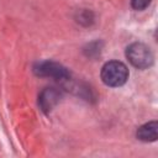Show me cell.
Returning <instances> with one entry per match:
<instances>
[{"label":"cell","mask_w":158,"mask_h":158,"mask_svg":"<svg viewBox=\"0 0 158 158\" xmlns=\"http://www.w3.org/2000/svg\"><path fill=\"white\" fill-rule=\"evenodd\" d=\"M128 79L127 67L118 60H110L101 68V80L107 86L117 88L123 85Z\"/></svg>","instance_id":"6da1fadb"},{"label":"cell","mask_w":158,"mask_h":158,"mask_svg":"<svg viewBox=\"0 0 158 158\" xmlns=\"http://www.w3.org/2000/svg\"><path fill=\"white\" fill-rule=\"evenodd\" d=\"M126 57L137 69H147L153 64V54L149 47L141 42L130 44L126 49Z\"/></svg>","instance_id":"7a4b0ae2"},{"label":"cell","mask_w":158,"mask_h":158,"mask_svg":"<svg viewBox=\"0 0 158 158\" xmlns=\"http://www.w3.org/2000/svg\"><path fill=\"white\" fill-rule=\"evenodd\" d=\"M33 72L40 77H49V78H54L58 80L68 79L70 75L67 68L52 60H44V62L37 63L33 68Z\"/></svg>","instance_id":"3957f363"},{"label":"cell","mask_w":158,"mask_h":158,"mask_svg":"<svg viewBox=\"0 0 158 158\" xmlns=\"http://www.w3.org/2000/svg\"><path fill=\"white\" fill-rule=\"evenodd\" d=\"M60 98H62V94L59 90H57L54 88H47L40 94L38 105L42 109V111L47 114L59 102Z\"/></svg>","instance_id":"277c9868"},{"label":"cell","mask_w":158,"mask_h":158,"mask_svg":"<svg viewBox=\"0 0 158 158\" xmlns=\"http://www.w3.org/2000/svg\"><path fill=\"white\" fill-rule=\"evenodd\" d=\"M137 138L143 142H154L158 138V122L149 121L137 130Z\"/></svg>","instance_id":"5b68a950"},{"label":"cell","mask_w":158,"mask_h":158,"mask_svg":"<svg viewBox=\"0 0 158 158\" xmlns=\"http://www.w3.org/2000/svg\"><path fill=\"white\" fill-rule=\"evenodd\" d=\"M151 0H131V5L135 10H143L149 5Z\"/></svg>","instance_id":"8992f818"}]
</instances>
